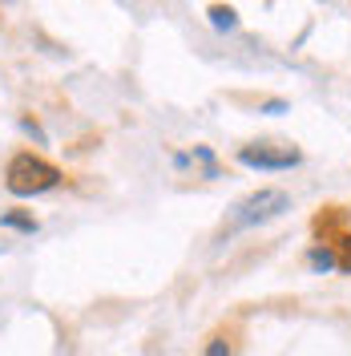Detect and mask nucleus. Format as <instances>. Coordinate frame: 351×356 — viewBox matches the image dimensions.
I'll list each match as a JSON object with an SVG mask.
<instances>
[{"label":"nucleus","mask_w":351,"mask_h":356,"mask_svg":"<svg viewBox=\"0 0 351 356\" xmlns=\"http://www.w3.org/2000/svg\"><path fill=\"white\" fill-rule=\"evenodd\" d=\"M4 222H8V227H21V231H33V222H28V219H17V215H8Z\"/></svg>","instance_id":"nucleus-7"},{"label":"nucleus","mask_w":351,"mask_h":356,"mask_svg":"<svg viewBox=\"0 0 351 356\" xmlns=\"http://www.w3.org/2000/svg\"><path fill=\"white\" fill-rule=\"evenodd\" d=\"M283 211H291V195L283 191H259V195H250V199H242L234 207V227H259V222H271L279 219Z\"/></svg>","instance_id":"nucleus-2"},{"label":"nucleus","mask_w":351,"mask_h":356,"mask_svg":"<svg viewBox=\"0 0 351 356\" xmlns=\"http://www.w3.org/2000/svg\"><path fill=\"white\" fill-rule=\"evenodd\" d=\"M286 110V102H266L263 106V113H283Z\"/></svg>","instance_id":"nucleus-8"},{"label":"nucleus","mask_w":351,"mask_h":356,"mask_svg":"<svg viewBox=\"0 0 351 356\" xmlns=\"http://www.w3.org/2000/svg\"><path fill=\"white\" fill-rule=\"evenodd\" d=\"M311 267H319V271H327V267H335V255H331L327 247H315V251H311Z\"/></svg>","instance_id":"nucleus-5"},{"label":"nucleus","mask_w":351,"mask_h":356,"mask_svg":"<svg viewBox=\"0 0 351 356\" xmlns=\"http://www.w3.org/2000/svg\"><path fill=\"white\" fill-rule=\"evenodd\" d=\"M57 182H61V170L33 154L12 158V166H8V191L12 195H41V191H53Z\"/></svg>","instance_id":"nucleus-1"},{"label":"nucleus","mask_w":351,"mask_h":356,"mask_svg":"<svg viewBox=\"0 0 351 356\" xmlns=\"http://www.w3.org/2000/svg\"><path fill=\"white\" fill-rule=\"evenodd\" d=\"M206 356H230V344H226V340H210Z\"/></svg>","instance_id":"nucleus-6"},{"label":"nucleus","mask_w":351,"mask_h":356,"mask_svg":"<svg viewBox=\"0 0 351 356\" xmlns=\"http://www.w3.org/2000/svg\"><path fill=\"white\" fill-rule=\"evenodd\" d=\"M239 162L242 166H255V170H291L299 162V150H266V146H246L239 150Z\"/></svg>","instance_id":"nucleus-3"},{"label":"nucleus","mask_w":351,"mask_h":356,"mask_svg":"<svg viewBox=\"0 0 351 356\" xmlns=\"http://www.w3.org/2000/svg\"><path fill=\"white\" fill-rule=\"evenodd\" d=\"M210 24H214L219 33H230V29H239V13L226 8V4H214V8H210Z\"/></svg>","instance_id":"nucleus-4"}]
</instances>
